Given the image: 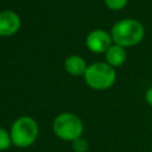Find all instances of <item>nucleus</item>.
<instances>
[{
	"label": "nucleus",
	"instance_id": "obj_1",
	"mask_svg": "<svg viewBox=\"0 0 152 152\" xmlns=\"http://www.w3.org/2000/svg\"><path fill=\"white\" fill-rule=\"evenodd\" d=\"M110 36L114 44L122 48H131L138 45L145 36V28L140 21L133 18H125L116 21L112 30Z\"/></svg>",
	"mask_w": 152,
	"mask_h": 152
},
{
	"label": "nucleus",
	"instance_id": "obj_2",
	"mask_svg": "<svg viewBox=\"0 0 152 152\" xmlns=\"http://www.w3.org/2000/svg\"><path fill=\"white\" fill-rule=\"evenodd\" d=\"M12 144L19 148H26L34 144L38 138L39 128L37 121L27 115L14 120L10 129Z\"/></svg>",
	"mask_w": 152,
	"mask_h": 152
},
{
	"label": "nucleus",
	"instance_id": "obj_3",
	"mask_svg": "<svg viewBox=\"0 0 152 152\" xmlns=\"http://www.w3.org/2000/svg\"><path fill=\"white\" fill-rule=\"evenodd\" d=\"M83 76L87 86L95 90L109 89L116 80L115 69L106 62H95L88 65Z\"/></svg>",
	"mask_w": 152,
	"mask_h": 152
},
{
	"label": "nucleus",
	"instance_id": "obj_4",
	"mask_svg": "<svg viewBox=\"0 0 152 152\" xmlns=\"http://www.w3.org/2000/svg\"><path fill=\"white\" fill-rule=\"evenodd\" d=\"M52 131L61 140L72 142L82 137L83 124L82 120L74 113H61L53 119Z\"/></svg>",
	"mask_w": 152,
	"mask_h": 152
},
{
	"label": "nucleus",
	"instance_id": "obj_5",
	"mask_svg": "<svg viewBox=\"0 0 152 152\" xmlns=\"http://www.w3.org/2000/svg\"><path fill=\"white\" fill-rule=\"evenodd\" d=\"M113 39L110 33H108L104 30L101 28H95L90 31L86 38V45L87 48L94 52V53H102L113 45Z\"/></svg>",
	"mask_w": 152,
	"mask_h": 152
},
{
	"label": "nucleus",
	"instance_id": "obj_6",
	"mask_svg": "<svg viewBox=\"0 0 152 152\" xmlns=\"http://www.w3.org/2000/svg\"><path fill=\"white\" fill-rule=\"evenodd\" d=\"M21 20L20 17L11 11L5 10L0 12V36L1 37H10L18 32L20 28Z\"/></svg>",
	"mask_w": 152,
	"mask_h": 152
},
{
	"label": "nucleus",
	"instance_id": "obj_7",
	"mask_svg": "<svg viewBox=\"0 0 152 152\" xmlns=\"http://www.w3.org/2000/svg\"><path fill=\"white\" fill-rule=\"evenodd\" d=\"M126 58H127L126 49L120 46V45L113 44L106 51V63L113 68L121 66L126 62Z\"/></svg>",
	"mask_w": 152,
	"mask_h": 152
},
{
	"label": "nucleus",
	"instance_id": "obj_8",
	"mask_svg": "<svg viewBox=\"0 0 152 152\" xmlns=\"http://www.w3.org/2000/svg\"><path fill=\"white\" fill-rule=\"evenodd\" d=\"M87 68L88 65L86 61L81 56H77V55H71L66 57V59L64 61V69L66 70V72H69L72 76L84 75Z\"/></svg>",
	"mask_w": 152,
	"mask_h": 152
},
{
	"label": "nucleus",
	"instance_id": "obj_9",
	"mask_svg": "<svg viewBox=\"0 0 152 152\" xmlns=\"http://www.w3.org/2000/svg\"><path fill=\"white\" fill-rule=\"evenodd\" d=\"M11 145H13V144H12L10 132H7L5 128L0 127V152L8 150L11 147Z\"/></svg>",
	"mask_w": 152,
	"mask_h": 152
},
{
	"label": "nucleus",
	"instance_id": "obj_10",
	"mask_svg": "<svg viewBox=\"0 0 152 152\" xmlns=\"http://www.w3.org/2000/svg\"><path fill=\"white\" fill-rule=\"evenodd\" d=\"M71 147L75 152H87L89 148V142L86 138L81 137L71 142Z\"/></svg>",
	"mask_w": 152,
	"mask_h": 152
},
{
	"label": "nucleus",
	"instance_id": "obj_11",
	"mask_svg": "<svg viewBox=\"0 0 152 152\" xmlns=\"http://www.w3.org/2000/svg\"><path fill=\"white\" fill-rule=\"evenodd\" d=\"M104 5L112 11H120L126 7L128 0H103Z\"/></svg>",
	"mask_w": 152,
	"mask_h": 152
},
{
	"label": "nucleus",
	"instance_id": "obj_12",
	"mask_svg": "<svg viewBox=\"0 0 152 152\" xmlns=\"http://www.w3.org/2000/svg\"><path fill=\"white\" fill-rule=\"evenodd\" d=\"M145 101L150 107H152V86L145 93Z\"/></svg>",
	"mask_w": 152,
	"mask_h": 152
}]
</instances>
